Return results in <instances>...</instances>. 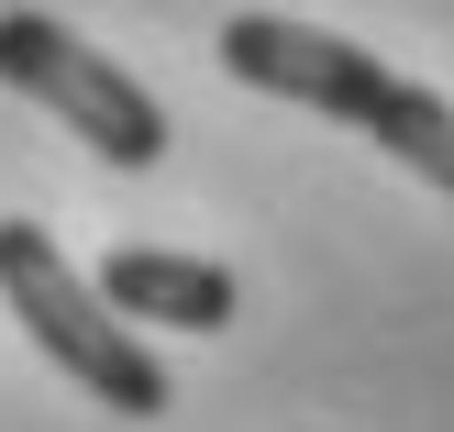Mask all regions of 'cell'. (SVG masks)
I'll list each match as a JSON object with an SVG mask.
<instances>
[{
	"label": "cell",
	"mask_w": 454,
	"mask_h": 432,
	"mask_svg": "<svg viewBox=\"0 0 454 432\" xmlns=\"http://www.w3.org/2000/svg\"><path fill=\"white\" fill-rule=\"evenodd\" d=\"M0 89H22L34 111H56L100 167H155L177 145L167 100H155L133 67H111L100 44H78L56 12H0Z\"/></svg>",
	"instance_id": "obj_3"
},
{
	"label": "cell",
	"mask_w": 454,
	"mask_h": 432,
	"mask_svg": "<svg viewBox=\"0 0 454 432\" xmlns=\"http://www.w3.org/2000/svg\"><path fill=\"white\" fill-rule=\"evenodd\" d=\"M100 300L122 310V322H167V333H222L244 310L233 266L211 255H177V244H111L100 255Z\"/></svg>",
	"instance_id": "obj_4"
},
{
	"label": "cell",
	"mask_w": 454,
	"mask_h": 432,
	"mask_svg": "<svg viewBox=\"0 0 454 432\" xmlns=\"http://www.w3.org/2000/svg\"><path fill=\"white\" fill-rule=\"evenodd\" d=\"M0 310H12V322L44 344V366H67L100 411L155 421V411L177 399L167 366L133 344V322L100 300V278H78V266L56 255V233H44V222H0Z\"/></svg>",
	"instance_id": "obj_2"
},
{
	"label": "cell",
	"mask_w": 454,
	"mask_h": 432,
	"mask_svg": "<svg viewBox=\"0 0 454 432\" xmlns=\"http://www.w3.org/2000/svg\"><path fill=\"white\" fill-rule=\"evenodd\" d=\"M222 67H233L244 89H266V100H300V111H322V122H355L366 145H388L421 189L454 200V100L421 89V78H399L388 56L322 34V22H288V12H233L222 22Z\"/></svg>",
	"instance_id": "obj_1"
}]
</instances>
